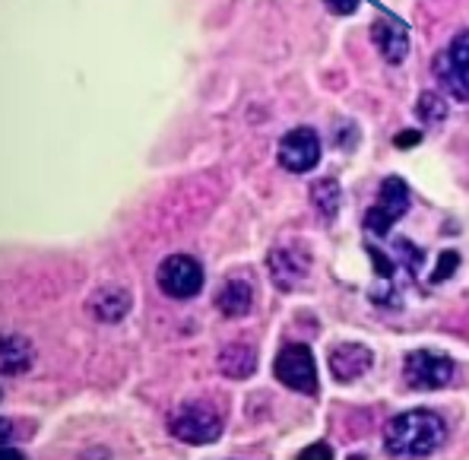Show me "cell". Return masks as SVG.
<instances>
[{
  "label": "cell",
  "mask_w": 469,
  "mask_h": 460,
  "mask_svg": "<svg viewBox=\"0 0 469 460\" xmlns=\"http://www.w3.org/2000/svg\"><path fill=\"white\" fill-rule=\"evenodd\" d=\"M447 438V425L432 409H409L394 416L384 429V451L394 457H428Z\"/></svg>",
  "instance_id": "1"
},
{
  "label": "cell",
  "mask_w": 469,
  "mask_h": 460,
  "mask_svg": "<svg viewBox=\"0 0 469 460\" xmlns=\"http://www.w3.org/2000/svg\"><path fill=\"white\" fill-rule=\"evenodd\" d=\"M168 429L184 445H212L222 435V419L210 403H181L168 419Z\"/></svg>",
  "instance_id": "2"
},
{
  "label": "cell",
  "mask_w": 469,
  "mask_h": 460,
  "mask_svg": "<svg viewBox=\"0 0 469 460\" xmlns=\"http://www.w3.org/2000/svg\"><path fill=\"white\" fill-rule=\"evenodd\" d=\"M434 76L441 90L457 102H469V29L434 58Z\"/></svg>",
  "instance_id": "3"
},
{
  "label": "cell",
  "mask_w": 469,
  "mask_h": 460,
  "mask_svg": "<svg viewBox=\"0 0 469 460\" xmlns=\"http://www.w3.org/2000/svg\"><path fill=\"white\" fill-rule=\"evenodd\" d=\"M273 375L288 391L318 394V363H314L311 347H304V343H292V347L280 349L276 363H273Z\"/></svg>",
  "instance_id": "4"
},
{
  "label": "cell",
  "mask_w": 469,
  "mask_h": 460,
  "mask_svg": "<svg viewBox=\"0 0 469 460\" xmlns=\"http://www.w3.org/2000/svg\"><path fill=\"white\" fill-rule=\"evenodd\" d=\"M403 378L412 391H441L454 378V359L441 353H428V349H416L403 363Z\"/></svg>",
  "instance_id": "5"
},
{
  "label": "cell",
  "mask_w": 469,
  "mask_h": 460,
  "mask_svg": "<svg viewBox=\"0 0 469 460\" xmlns=\"http://www.w3.org/2000/svg\"><path fill=\"white\" fill-rule=\"evenodd\" d=\"M406 210H409V188H406V182H403V178H396V175H390V178H384V184H381L374 207L365 213V229H368L371 235H381V238H384V235L394 229L396 219H400Z\"/></svg>",
  "instance_id": "6"
},
{
  "label": "cell",
  "mask_w": 469,
  "mask_h": 460,
  "mask_svg": "<svg viewBox=\"0 0 469 460\" xmlns=\"http://www.w3.org/2000/svg\"><path fill=\"white\" fill-rule=\"evenodd\" d=\"M156 283L168 299H194L204 289V267L190 254H172L156 270Z\"/></svg>",
  "instance_id": "7"
},
{
  "label": "cell",
  "mask_w": 469,
  "mask_h": 460,
  "mask_svg": "<svg viewBox=\"0 0 469 460\" xmlns=\"http://www.w3.org/2000/svg\"><path fill=\"white\" fill-rule=\"evenodd\" d=\"M280 166L292 175H304L320 162V136L314 128H292L280 140Z\"/></svg>",
  "instance_id": "8"
},
{
  "label": "cell",
  "mask_w": 469,
  "mask_h": 460,
  "mask_svg": "<svg viewBox=\"0 0 469 460\" xmlns=\"http://www.w3.org/2000/svg\"><path fill=\"white\" fill-rule=\"evenodd\" d=\"M371 369V349L362 343H336L330 349V371L340 385H352Z\"/></svg>",
  "instance_id": "9"
},
{
  "label": "cell",
  "mask_w": 469,
  "mask_h": 460,
  "mask_svg": "<svg viewBox=\"0 0 469 460\" xmlns=\"http://www.w3.org/2000/svg\"><path fill=\"white\" fill-rule=\"evenodd\" d=\"M371 38H374V45H378L381 58L387 64H403L409 54V35L400 23L394 19H387V16H378L374 26H371Z\"/></svg>",
  "instance_id": "10"
},
{
  "label": "cell",
  "mask_w": 469,
  "mask_h": 460,
  "mask_svg": "<svg viewBox=\"0 0 469 460\" xmlns=\"http://www.w3.org/2000/svg\"><path fill=\"white\" fill-rule=\"evenodd\" d=\"M270 277L276 283V289L288 292V289H296L304 277H308V257L298 254V251H288V248H276L270 254Z\"/></svg>",
  "instance_id": "11"
},
{
  "label": "cell",
  "mask_w": 469,
  "mask_h": 460,
  "mask_svg": "<svg viewBox=\"0 0 469 460\" xmlns=\"http://www.w3.org/2000/svg\"><path fill=\"white\" fill-rule=\"evenodd\" d=\"M216 363H219V371L226 378L242 381V378H250L258 371V349L248 347V343H228V347H222Z\"/></svg>",
  "instance_id": "12"
},
{
  "label": "cell",
  "mask_w": 469,
  "mask_h": 460,
  "mask_svg": "<svg viewBox=\"0 0 469 460\" xmlns=\"http://www.w3.org/2000/svg\"><path fill=\"white\" fill-rule=\"evenodd\" d=\"M254 305V292H250V283L242 277H228L226 286L216 295V308L226 317H244Z\"/></svg>",
  "instance_id": "13"
},
{
  "label": "cell",
  "mask_w": 469,
  "mask_h": 460,
  "mask_svg": "<svg viewBox=\"0 0 469 460\" xmlns=\"http://www.w3.org/2000/svg\"><path fill=\"white\" fill-rule=\"evenodd\" d=\"M92 311H96L99 321L114 324V321H121L130 311V295L124 292V289H102V292L92 299Z\"/></svg>",
  "instance_id": "14"
},
{
  "label": "cell",
  "mask_w": 469,
  "mask_h": 460,
  "mask_svg": "<svg viewBox=\"0 0 469 460\" xmlns=\"http://www.w3.org/2000/svg\"><path fill=\"white\" fill-rule=\"evenodd\" d=\"M32 369V347L23 337H4V375H23Z\"/></svg>",
  "instance_id": "15"
},
{
  "label": "cell",
  "mask_w": 469,
  "mask_h": 460,
  "mask_svg": "<svg viewBox=\"0 0 469 460\" xmlns=\"http://www.w3.org/2000/svg\"><path fill=\"white\" fill-rule=\"evenodd\" d=\"M311 200H314V210L330 222V219L336 216V210H340V200H342L336 178H320V182L311 184Z\"/></svg>",
  "instance_id": "16"
},
{
  "label": "cell",
  "mask_w": 469,
  "mask_h": 460,
  "mask_svg": "<svg viewBox=\"0 0 469 460\" xmlns=\"http://www.w3.org/2000/svg\"><path fill=\"white\" fill-rule=\"evenodd\" d=\"M416 114L419 121L425 124V128H434V124H441L447 118V102L441 92H422L416 102Z\"/></svg>",
  "instance_id": "17"
},
{
  "label": "cell",
  "mask_w": 469,
  "mask_h": 460,
  "mask_svg": "<svg viewBox=\"0 0 469 460\" xmlns=\"http://www.w3.org/2000/svg\"><path fill=\"white\" fill-rule=\"evenodd\" d=\"M457 267H460V254H457V251H444L438 267H434V273H432V283H444V279H450Z\"/></svg>",
  "instance_id": "18"
},
{
  "label": "cell",
  "mask_w": 469,
  "mask_h": 460,
  "mask_svg": "<svg viewBox=\"0 0 469 460\" xmlns=\"http://www.w3.org/2000/svg\"><path fill=\"white\" fill-rule=\"evenodd\" d=\"M368 257H371V264L378 267V277L384 279V283H394V261H387L384 251H378V248H368Z\"/></svg>",
  "instance_id": "19"
},
{
  "label": "cell",
  "mask_w": 469,
  "mask_h": 460,
  "mask_svg": "<svg viewBox=\"0 0 469 460\" xmlns=\"http://www.w3.org/2000/svg\"><path fill=\"white\" fill-rule=\"evenodd\" d=\"M327 10L336 16H352L358 10V0H324Z\"/></svg>",
  "instance_id": "20"
},
{
  "label": "cell",
  "mask_w": 469,
  "mask_h": 460,
  "mask_svg": "<svg viewBox=\"0 0 469 460\" xmlns=\"http://www.w3.org/2000/svg\"><path fill=\"white\" fill-rule=\"evenodd\" d=\"M298 457H302V460H304V457H334V448L320 441V445H308L302 454H298Z\"/></svg>",
  "instance_id": "21"
},
{
  "label": "cell",
  "mask_w": 469,
  "mask_h": 460,
  "mask_svg": "<svg viewBox=\"0 0 469 460\" xmlns=\"http://www.w3.org/2000/svg\"><path fill=\"white\" fill-rule=\"evenodd\" d=\"M394 144L400 146V150H409V146L422 144V134H419V130H406V134H400V136H396Z\"/></svg>",
  "instance_id": "22"
}]
</instances>
